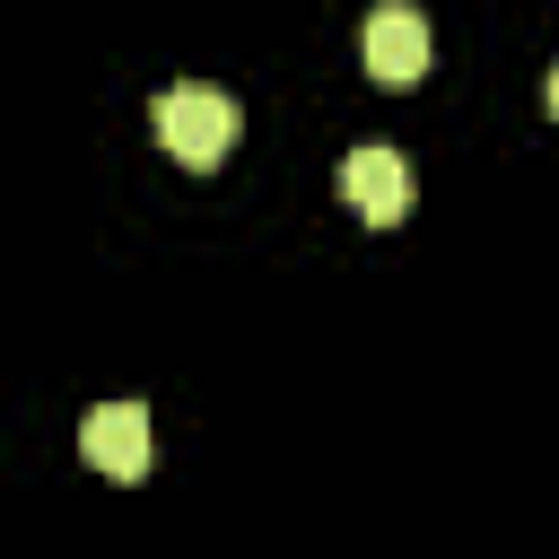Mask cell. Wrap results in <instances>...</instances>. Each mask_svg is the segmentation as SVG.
<instances>
[{
    "label": "cell",
    "mask_w": 559,
    "mask_h": 559,
    "mask_svg": "<svg viewBox=\"0 0 559 559\" xmlns=\"http://www.w3.org/2000/svg\"><path fill=\"white\" fill-rule=\"evenodd\" d=\"M542 96H550V114H559V70H550V87H542Z\"/></svg>",
    "instance_id": "5b68a950"
},
{
    "label": "cell",
    "mask_w": 559,
    "mask_h": 559,
    "mask_svg": "<svg viewBox=\"0 0 559 559\" xmlns=\"http://www.w3.org/2000/svg\"><path fill=\"white\" fill-rule=\"evenodd\" d=\"M148 122H157V140H166L183 166H201V175H210V166L236 148V96H227V87H201V79L166 87Z\"/></svg>",
    "instance_id": "6da1fadb"
},
{
    "label": "cell",
    "mask_w": 559,
    "mask_h": 559,
    "mask_svg": "<svg viewBox=\"0 0 559 559\" xmlns=\"http://www.w3.org/2000/svg\"><path fill=\"white\" fill-rule=\"evenodd\" d=\"M358 44H367V70H376L384 87H411V79L428 70V17H419V9H402V0H393V9H376Z\"/></svg>",
    "instance_id": "277c9868"
},
{
    "label": "cell",
    "mask_w": 559,
    "mask_h": 559,
    "mask_svg": "<svg viewBox=\"0 0 559 559\" xmlns=\"http://www.w3.org/2000/svg\"><path fill=\"white\" fill-rule=\"evenodd\" d=\"M332 192L367 218V227H393L402 210H411V166H402V148H384V140H367V148H349L341 157V175H332Z\"/></svg>",
    "instance_id": "7a4b0ae2"
},
{
    "label": "cell",
    "mask_w": 559,
    "mask_h": 559,
    "mask_svg": "<svg viewBox=\"0 0 559 559\" xmlns=\"http://www.w3.org/2000/svg\"><path fill=\"white\" fill-rule=\"evenodd\" d=\"M79 454H87L96 472H114V480H140V472L157 463L148 411H140V402H96V411H87V428H79Z\"/></svg>",
    "instance_id": "3957f363"
}]
</instances>
